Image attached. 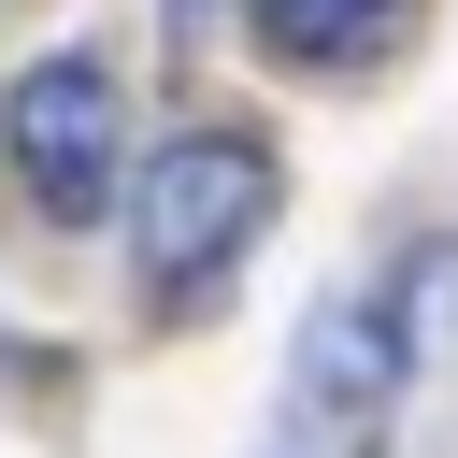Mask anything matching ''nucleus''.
Segmentation results:
<instances>
[{"label":"nucleus","instance_id":"nucleus-3","mask_svg":"<svg viewBox=\"0 0 458 458\" xmlns=\"http://www.w3.org/2000/svg\"><path fill=\"white\" fill-rule=\"evenodd\" d=\"M401 372H415V315L401 301H329L315 344H301V415L315 429H372L401 401Z\"/></svg>","mask_w":458,"mask_h":458},{"label":"nucleus","instance_id":"nucleus-1","mask_svg":"<svg viewBox=\"0 0 458 458\" xmlns=\"http://www.w3.org/2000/svg\"><path fill=\"white\" fill-rule=\"evenodd\" d=\"M258 229H272V143L186 129V143L143 172V286H215Z\"/></svg>","mask_w":458,"mask_h":458},{"label":"nucleus","instance_id":"nucleus-4","mask_svg":"<svg viewBox=\"0 0 458 458\" xmlns=\"http://www.w3.org/2000/svg\"><path fill=\"white\" fill-rule=\"evenodd\" d=\"M401 14H415V0H258V43L301 57V72H358Z\"/></svg>","mask_w":458,"mask_h":458},{"label":"nucleus","instance_id":"nucleus-5","mask_svg":"<svg viewBox=\"0 0 458 458\" xmlns=\"http://www.w3.org/2000/svg\"><path fill=\"white\" fill-rule=\"evenodd\" d=\"M200 14H215V0H172V29H200Z\"/></svg>","mask_w":458,"mask_h":458},{"label":"nucleus","instance_id":"nucleus-2","mask_svg":"<svg viewBox=\"0 0 458 458\" xmlns=\"http://www.w3.org/2000/svg\"><path fill=\"white\" fill-rule=\"evenodd\" d=\"M0 143H14V186H29L57 229H86V215L114 200V72H100V57H43V72H14Z\"/></svg>","mask_w":458,"mask_h":458}]
</instances>
